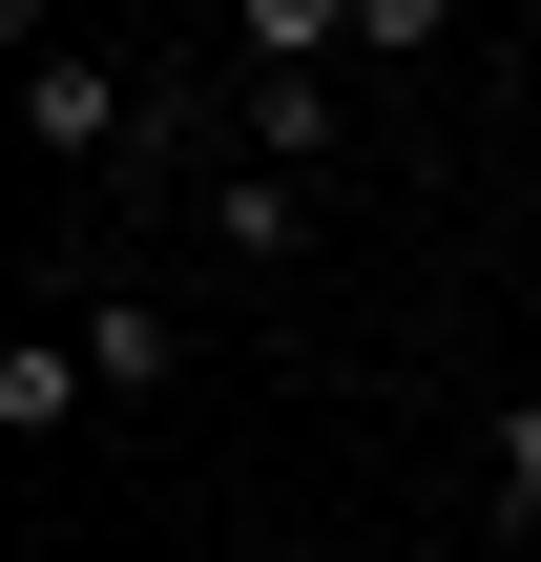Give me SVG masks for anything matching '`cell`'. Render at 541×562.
Segmentation results:
<instances>
[{
	"instance_id": "obj_5",
	"label": "cell",
	"mask_w": 541,
	"mask_h": 562,
	"mask_svg": "<svg viewBox=\"0 0 541 562\" xmlns=\"http://www.w3.org/2000/svg\"><path fill=\"white\" fill-rule=\"evenodd\" d=\"M313 146H334V83H313V63H292V83H250V167H313Z\"/></svg>"
},
{
	"instance_id": "obj_4",
	"label": "cell",
	"mask_w": 541,
	"mask_h": 562,
	"mask_svg": "<svg viewBox=\"0 0 541 562\" xmlns=\"http://www.w3.org/2000/svg\"><path fill=\"white\" fill-rule=\"evenodd\" d=\"M83 375H104V396H167V375H188L167 292H83Z\"/></svg>"
},
{
	"instance_id": "obj_6",
	"label": "cell",
	"mask_w": 541,
	"mask_h": 562,
	"mask_svg": "<svg viewBox=\"0 0 541 562\" xmlns=\"http://www.w3.org/2000/svg\"><path fill=\"white\" fill-rule=\"evenodd\" d=\"M500 521H541V396H500Z\"/></svg>"
},
{
	"instance_id": "obj_2",
	"label": "cell",
	"mask_w": 541,
	"mask_h": 562,
	"mask_svg": "<svg viewBox=\"0 0 541 562\" xmlns=\"http://www.w3.org/2000/svg\"><path fill=\"white\" fill-rule=\"evenodd\" d=\"M63 417H104V375H83V334H0V438H63Z\"/></svg>"
},
{
	"instance_id": "obj_3",
	"label": "cell",
	"mask_w": 541,
	"mask_h": 562,
	"mask_svg": "<svg viewBox=\"0 0 541 562\" xmlns=\"http://www.w3.org/2000/svg\"><path fill=\"white\" fill-rule=\"evenodd\" d=\"M208 250H229V271H292V250H313V188H292V167H229V188H208Z\"/></svg>"
},
{
	"instance_id": "obj_1",
	"label": "cell",
	"mask_w": 541,
	"mask_h": 562,
	"mask_svg": "<svg viewBox=\"0 0 541 562\" xmlns=\"http://www.w3.org/2000/svg\"><path fill=\"white\" fill-rule=\"evenodd\" d=\"M21 146H42V167H125V146H146V83H125L104 42H42V21H21Z\"/></svg>"
}]
</instances>
